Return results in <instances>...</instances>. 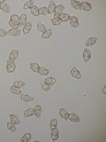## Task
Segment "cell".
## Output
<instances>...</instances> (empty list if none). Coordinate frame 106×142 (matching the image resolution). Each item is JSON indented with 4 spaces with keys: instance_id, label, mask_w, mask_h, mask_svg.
<instances>
[{
    "instance_id": "obj_1",
    "label": "cell",
    "mask_w": 106,
    "mask_h": 142,
    "mask_svg": "<svg viewBox=\"0 0 106 142\" xmlns=\"http://www.w3.org/2000/svg\"><path fill=\"white\" fill-rule=\"evenodd\" d=\"M16 68V65H15V62L13 60H7L6 61V71H7L8 73H13V71L15 70Z\"/></svg>"
},
{
    "instance_id": "obj_2",
    "label": "cell",
    "mask_w": 106,
    "mask_h": 142,
    "mask_svg": "<svg viewBox=\"0 0 106 142\" xmlns=\"http://www.w3.org/2000/svg\"><path fill=\"white\" fill-rule=\"evenodd\" d=\"M64 6L63 5H58V6H56L54 11V18H59L60 14L62 13V12L64 11Z\"/></svg>"
},
{
    "instance_id": "obj_3",
    "label": "cell",
    "mask_w": 106,
    "mask_h": 142,
    "mask_svg": "<svg viewBox=\"0 0 106 142\" xmlns=\"http://www.w3.org/2000/svg\"><path fill=\"white\" fill-rule=\"evenodd\" d=\"M71 75H72V77H73V78H76V79L81 78V74H80V72L75 67H73L72 70H71Z\"/></svg>"
},
{
    "instance_id": "obj_4",
    "label": "cell",
    "mask_w": 106,
    "mask_h": 142,
    "mask_svg": "<svg viewBox=\"0 0 106 142\" xmlns=\"http://www.w3.org/2000/svg\"><path fill=\"white\" fill-rule=\"evenodd\" d=\"M50 137H51V139L53 141H56L58 138H59V131L57 128L51 130V132H50Z\"/></svg>"
},
{
    "instance_id": "obj_5",
    "label": "cell",
    "mask_w": 106,
    "mask_h": 142,
    "mask_svg": "<svg viewBox=\"0 0 106 142\" xmlns=\"http://www.w3.org/2000/svg\"><path fill=\"white\" fill-rule=\"evenodd\" d=\"M80 4V10H84V11H90L92 9V5L87 2H81Z\"/></svg>"
},
{
    "instance_id": "obj_6",
    "label": "cell",
    "mask_w": 106,
    "mask_h": 142,
    "mask_svg": "<svg viewBox=\"0 0 106 142\" xmlns=\"http://www.w3.org/2000/svg\"><path fill=\"white\" fill-rule=\"evenodd\" d=\"M43 113V109H42V106L40 105H36L35 108L34 109V115H35L36 117L41 118V115Z\"/></svg>"
},
{
    "instance_id": "obj_7",
    "label": "cell",
    "mask_w": 106,
    "mask_h": 142,
    "mask_svg": "<svg viewBox=\"0 0 106 142\" xmlns=\"http://www.w3.org/2000/svg\"><path fill=\"white\" fill-rule=\"evenodd\" d=\"M82 56H83V60L85 62H87L88 60L91 59V52H90L89 50H87V49H85V50L83 51V54H82Z\"/></svg>"
},
{
    "instance_id": "obj_8",
    "label": "cell",
    "mask_w": 106,
    "mask_h": 142,
    "mask_svg": "<svg viewBox=\"0 0 106 142\" xmlns=\"http://www.w3.org/2000/svg\"><path fill=\"white\" fill-rule=\"evenodd\" d=\"M68 119L73 123H79L80 122V117L78 116V115L74 114V113L68 114Z\"/></svg>"
},
{
    "instance_id": "obj_9",
    "label": "cell",
    "mask_w": 106,
    "mask_h": 142,
    "mask_svg": "<svg viewBox=\"0 0 106 142\" xmlns=\"http://www.w3.org/2000/svg\"><path fill=\"white\" fill-rule=\"evenodd\" d=\"M70 24L71 26H73V28H77L79 26V20L76 16H72L70 17Z\"/></svg>"
},
{
    "instance_id": "obj_10",
    "label": "cell",
    "mask_w": 106,
    "mask_h": 142,
    "mask_svg": "<svg viewBox=\"0 0 106 142\" xmlns=\"http://www.w3.org/2000/svg\"><path fill=\"white\" fill-rule=\"evenodd\" d=\"M0 9L2 10L5 13H8L10 12V6H9V5H7L6 2L1 1V4H0Z\"/></svg>"
},
{
    "instance_id": "obj_11",
    "label": "cell",
    "mask_w": 106,
    "mask_h": 142,
    "mask_svg": "<svg viewBox=\"0 0 106 142\" xmlns=\"http://www.w3.org/2000/svg\"><path fill=\"white\" fill-rule=\"evenodd\" d=\"M10 121H11L13 123H14L15 125L21 123V121H20L19 118H18V116H17V115H14V114L10 115Z\"/></svg>"
},
{
    "instance_id": "obj_12",
    "label": "cell",
    "mask_w": 106,
    "mask_h": 142,
    "mask_svg": "<svg viewBox=\"0 0 106 142\" xmlns=\"http://www.w3.org/2000/svg\"><path fill=\"white\" fill-rule=\"evenodd\" d=\"M10 91H11L12 93L15 94V95H21V93H22V92H21V88H18L16 87V86L13 85L11 88H10Z\"/></svg>"
},
{
    "instance_id": "obj_13",
    "label": "cell",
    "mask_w": 106,
    "mask_h": 142,
    "mask_svg": "<svg viewBox=\"0 0 106 142\" xmlns=\"http://www.w3.org/2000/svg\"><path fill=\"white\" fill-rule=\"evenodd\" d=\"M18 56H19V51L18 50H13L11 52V53H10L9 59L11 60H13V61H14V60L18 58Z\"/></svg>"
},
{
    "instance_id": "obj_14",
    "label": "cell",
    "mask_w": 106,
    "mask_h": 142,
    "mask_svg": "<svg viewBox=\"0 0 106 142\" xmlns=\"http://www.w3.org/2000/svg\"><path fill=\"white\" fill-rule=\"evenodd\" d=\"M21 99L23 101H25V102H31V101L34 100V98L31 97V96L27 95V94L21 93Z\"/></svg>"
},
{
    "instance_id": "obj_15",
    "label": "cell",
    "mask_w": 106,
    "mask_h": 142,
    "mask_svg": "<svg viewBox=\"0 0 106 142\" xmlns=\"http://www.w3.org/2000/svg\"><path fill=\"white\" fill-rule=\"evenodd\" d=\"M51 36H52V30L50 28V29H46L43 32V35H42V38L43 39H49Z\"/></svg>"
},
{
    "instance_id": "obj_16",
    "label": "cell",
    "mask_w": 106,
    "mask_h": 142,
    "mask_svg": "<svg viewBox=\"0 0 106 142\" xmlns=\"http://www.w3.org/2000/svg\"><path fill=\"white\" fill-rule=\"evenodd\" d=\"M96 40H97L96 38H88V39L87 40V42L85 43V45H86L87 47L92 46V45H94L95 44Z\"/></svg>"
},
{
    "instance_id": "obj_17",
    "label": "cell",
    "mask_w": 106,
    "mask_h": 142,
    "mask_svg": "<svg viewBox=\"0 0 106 142\" xmlns=\"http://www.w3.org/2000/svg\"><path fill=\"white\" fill-rule=\"evenodd\" d=\"M32 28V24L31 22H27L26 24L24 25V28H23V33L26 35V34H28L30 32Z\"/></svg>"
},
{
    "instance_id": "obj_18",
    "label": "cell",
    "mask_w": 106,
    "mask_h": 142,
    "mask_svg": "<svg viewBox=\"0 0 106 142\" xmlns=\"http://www.w3.org/2000/svg\"><path fill=\"white\" fill-rule=\"evenodd\" d=\"M31 132H28V133H25L21 138V142H28L30 141L31 139Z\"/></svg>"
},
{
    "instance_id": "obj_19",
    "label": "cell",
    "mask_w": 106,
    "mask_h": 142,
    "mask_svg": "<svg viewBox=\"0 0 106 142\" xmlns=\"http://www.w3.org/2000/svg\"><path fill=\"white\" fill-rule=\"evenodd\" d=\"M8 35L12 36V37H17V36L21 35V30L12 28V29H10L9 31H8Z\"/></svg>"
},
{
    "instance_id": "obj_20",
    "label": "cell",
    "mask_w": 106,
    "mask_h": 142,
    "mask_svg": "<svg viewBox=\"0 0 106 142\" xmlns=\"http://www.w3.org/2000/svg\"><path fill=\"white\" fill-rule=\"evenodd\" d=\"M56 4H55L54 1H50V4H49V6H48V11H49V13H54L55 11V8H56Z\"/></svg>"
},
{
    "instance_id": "obj_21",
    "label": "cell",
    "mask_w": 106,
    "mask_h": 142,
    "mask_svg": "<svg viewBox=\"0 0 106 142\" xmlns=\"http://www.w3.org/2000/svg\"><path fill=\"white\" fill-rule=\"evenodd\" d=\"M44 83L46 84H48V85H53V84L56 83V79L54 78V77H47V78H45V80H44Z\"/></svg>"
},
{
    "instance_id": "obj_22",
    "label": "cell",
    "mask_w": 106,
    "mask_h": 142,
    "mask_svg": "<svg viewBox=\"0 0 106 142\" xmlns=\"http://www.w3.org/2000/svg\"><path fill=\"white\" fill-rule=\"evenodd\" d=\"M27 23V15L26 14H21V16L19 19V26H24Z\"/></svg>"
},
{
    "instance_id": "obj_23",
    "label": "cell",
    "mask_w": 106,
    "mask_h": 142,
    "mask_svg": "<svg viewBox=\"0 0 106 142\" xmlns=\"http://www.w3.org/2000/svg\"><path fill=\"white\" fill-rule=\"evenodd\" d=\"M59 115H60V116H61L63 119H65V121H67L68 120V113L66 112V110L65 109H61L59 110Z\"/></svg>"
},
{
    "instance_id": "obj_24",
    "label": "cell",
    "mask_w": 106,
    "mask_h": 142,
    "mask_svg": "<svg viewBox=\"0 0 106 142\" xmlns=\"http://www.w3.org/2000/svg\"><path fill=\"white\" fill-rule=\"evenodd\" d=\"M71 6H73L75 10H80V4L77 0H72L71 1Z\"/></svg>"
},
{
    "instance_id": "obj_25",
    "label": "cell",
    "mask_w": 106,
    "mask_h": 142,
    "mask_svg": "<svg viewBox=\"0 0 106 142\" xmlns=\"http://www.w3.org/2000/svg\"><path fill=\"white\" fill-rule=\"evenodd\" d=\"M59 19L61 20L62 22H65V21H68L70 20V15L68 13H61L59 16Z\"/></svg>"
},
{
    "instance_id": "obj_26",
    "label": "cell",
    "mask_w": 106,
    "mask_h": 142,
    "mask_svg": "<svg viewBox=\"0 0 106 142\" xmlns=\"http://www.w3.org/2000/svg\"><path fill=\"white\" fill-rule=\"evenodd\" d=\"M37 73H39L40 75H42V76H47V75H49V70L43 67H39Z\"/></svg>"
},
{
    "instance_id": "obj_27",
    "label": "cell",
    "mask_w": 106,
    "mask_h": 142,
    "mask_svg": "<svg viewBox=\"0 0 106 142\" xmlns=\"http://www.w3.org/2000/svg\"><path fill=\"white\" fill-rule=\"evenodd\" d=\"M38 13H39V15H43V16H45V15H48L49 14L48 8H47V7L39 8V10H38Z\"/></svg>"
},
{
    "instance_id": "obj_28",
    "label": "cell",
    "mask_w": 106,
    "mask_h": 142,
    "mask_svg": "<svg viewBox=\"0 0 106 142\" xmlns=\"http://www.w3.org/2000/svg\"><path fill=\"white\" fill-rule=\"evenodd\" d=\"M57 126H58V120H57L56 118H53V119L50 120V130L54 129V128H57Z\"/></svg>"
},
{
    "instance_id": "obj_29",
    "label": "cell",
    "mask_w": 106,
    "mask_h": 142,
    "mask_svg": "<svg viewBox=\"0 0 106 142\" xmlns=\"http://www.w3.org/2000/svg\"><path fill=\"white\" fill-rule=\"evenodd\" d=\"M19 19L20 17L17 14H12L11 17H10V21H12L13 22H14L17 25H19Z\"/></svg>"
},
{
    "instance_id": "obj_30",
    "label": "cell",
    "mask_w": 106,
    "mask_h": 142,
    "mask_svg": "<svg viewBox=\"0 0 106 142\" xmlns=\"http://www.w3.org/2000/svg\"><path fill=\"white\" fill-rule=\"evenodd\" d=\"M38 10H39V8L35 6H33L31 8H30V12H31V13L34 15V16H38V15H39V13H38Z\"/></svg>"
},
{
    "instance_id": "obj_31",
    "label": "cell",
    "mask_w": 106,
    "mask_h": 142,
    "mask_svg": "<svg viewBox=\"0 0 106 142\" xmlns=\"http://www.w3.org/2000/svg\"><path fill=\"white\" fill-rule=\"evenodd\" d=\"M50 21H51L52 25H54V26H59L62 23L61 20L59 18H53V19L50 20Z\"/></svg>"
},
{
    "instance_id": "obj_32",
    "label": "cell",
    "mask_w": 106,
    "mask_h": 142,
    "mask_svg": "<svg viewBox=\"0 0 106 142\" xmlns=\"http://www.w3.org/2000/svg\"><path fill=\"white\" fill-rule=\"evenodd\" d=\"M34 116V109H27V110L25 111L24 116L26 118L30 117V116Z\"/></svg>"
},
{
    "instance_id": "obj_33",
    "label": "cell",
    "mask_w": 106,
    "mask_h": 142,
    "mask_svg": "<svg viewBox=\"0 0 106 142\" xmlns=\"http://www.w3.org/2000/svg\"><path fill=\"white\" fill-rule=\"evenodd\" d=\"M30 68H31L32 71H34V72H37L38 69H39V65H38L37 63H35V62H32V63H30Z\"/></svg>"
},
{
    "instance_id": "obj_34",
    "label": "cell",
    "mask_w": 106,
    "mask_h": 142,
    "mask_svg": "<svg viewBox=\"0 0 106 142\" xmlns=\"http://www.w3.org/2000/svg\"><path fill=\"white\" fill-rule=\"evenodd\" d=\"M7 128H8V130H10V131H12V132H15V131H16V127H15V124L12 123V122L7 123Z\"/></svg>"
},
{
    "instance_id": "obj_35",
    "label": "cell",
    "mask_w": 106,
    "mask_h": 142,
    "mask_svg": "<svg viewBox=\"0 0 106 142\" xmlns=\"http://www.w3.org/2000/svg\"><path fill=\"white\" fill-rule=\"evenodd\" d=\"M34 6V2L32 1V0H29V1H28V2H26L24 4V6H23V9L24 10H27V9H28V8H31L32 6Z\"/></svg>"
},
{
    "instance_id": "obj_36",
    "label": "cell",
    "mask_w": 106,
    "mask_h": 142,
    "mask_svg": "<svg viewBox=\"0 0 106 142\" xmlns=\"http://www.w3.org/2000/svg\"><path fill=\"white\" fill-rule=\"evenodd\" d=\"M37 28H38V30H39V31L43 32V33L47 29L46 27H45V25L43 24L42 22H38L37 23Z\"/></svg>"
},
{
    "instance_id": "obj_37",
    "label": "cell",
    "mask_w": 106,
    "mask_h": 142,
    "mask_svg": "<svg viewBox=\"0 0 106 142\" xmlns=\"http://www.w3.org/2000/svg\"><path fill=\"white\" fill-rule=\"evenodd\" d=\"M13 85L18 88H22L23 86H25V83L23 81H16V82H14Z\"/></svg>"
},
{
    "instance_id": "obj_38",
    "label": "cell",
    "mask_w": 106,
    "mask_h": 142,
    "mask_svg": "<svg viewBox=\"0 0 106 142\" xmlns=\"http://www.w3.org/2000/svg\"><path fill=\"white\" fill-rule=\"evenodd\" d=\"M42 89H43L45 92H49L50 90V86L48 85V84H46L45 83H43V84H42Z\"/></svg>"
},
{
    "instance_id": "obj_39",
    "label": "cell",
    "mask_w": 106,
    "mask_h": 142,
    "mask_svg": "<svg viewBox=\"0 0 106 142\" xmlns=\"http://www.w3.org/2000/svg\"><path fill=\"white\" fill-rule=\"evenodd\" d=\"M8 34V32L4 28H0V38H4Z\"/></svg>"
},
{
    "instance_id": "obj_40",
    "label": "cell",
    "mask_w": 106,
    "mask_h": 142,
    "mask_svg": "<svg viewBox=\"0 0 106 142\" xmlns=\"http://www.w3.org/2000/svg\"><path fill=\"white\" fill-rule=\"evenodd\" d=\"M9 26L11 27L12 28H14V29H18V28H19V25L15 24V23L13 22L12 21H9Z\"/></svg>"
},
{
    "instance_id": "obj_41",
    "label": "cell",
    "mask_w": 106,
    "mask_h": 142,
    "mask_svg": "<svg viewBox=\"0 0 106 142\" xmlns=\"http://www.w3.org/2000/svg\"><path fill=\"white\" fill-rule=\"evenodd\" d=\"M102 92H103L104 94L106 93V86H104V87H103V89H102Z\"/></svg>"
},
{
    "instance_id": "obj_42",
    "label": "cell",
    "mask_w": 106,
    "mask_h": 142,
    "mask_svg": "<svg viewBox=\"0 0 106 142\" xmlns=\"http://www.w3.org/2000/svg\"><path fill=\"white\" fill-rule=\"evenodd\" d=\"M0 4H1V1H0Z\"/></svg>"
}]
</instances>
